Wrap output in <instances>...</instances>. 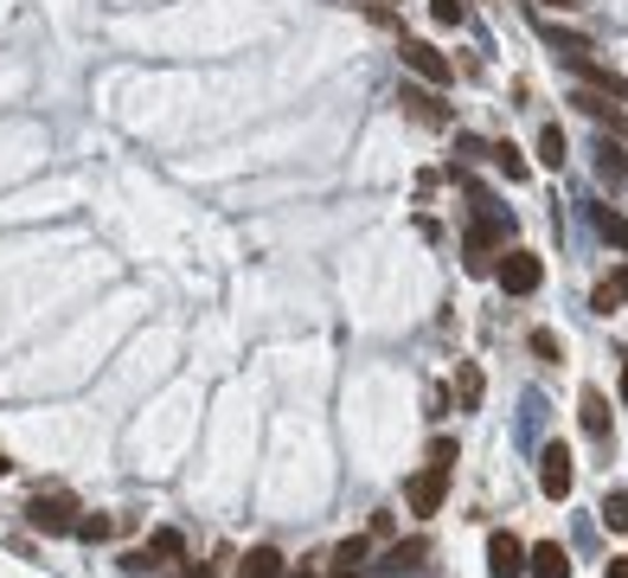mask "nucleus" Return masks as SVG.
<instances>
[{
	"label": "nucleus",
	"instance_id": "2",
	"mask_svg": "<svg viewBox=\"0 0 628 578\" xmlns=\"http://www.w3.org/2000/svg\"><path fill=\"white\" fill-rule=\"evenodd\" d=\"M77 514H84V508H77L71 495H33L26 501V527H33V534H77Z\"/></svg>",
	"mask_w": 628,
	"mask_h": 578
},
{
	"label": "nucleus",
	"instance_id": "18",
	"mask_svg": "<svg viewBox=\"0 0 628 578\" xmlns=\"http://www.w3.org/2000/svg\"><path fill=\"white\" fill-rule=\"evenodd\" d=\"M539 161H546V167H564V161H571V142H564V129H558V122L539 129Z\"/></svg>",
	"mask_w": 628,
	"mask_h": 578
},
{
	"label": "nucleus",
	"instance_id": "10",
	"mask_svg": "<svg viewBox=\"0 0 628 578\" xmlns=\"http://www.w3.org/2000/svg\"><path fill=\"white\" fill-rule=\"evenodd\" d=\"M571 103H577V110H584V116H596V122H603V129H609V135H628V116L616 110V103H609V97H603V90H591V84H584V90H577V97H571Z\"/></svg>",
	"mask_w": 628,
	"mask_h": 578
},
{
	"label": "nucleus",
	"instance_id": "8",
	"mask_svg": "<svg viewBox=\"0 0 628 578\" xmlns=\"http://www.w3.org/2000/svg\"><path fill=\"white\" fill-rule=\"evenodd\" d=\"M423 559H430V539H423V534L398 539V546L385 553V578H410V572H423Z\"/></svg>",
	"mask_w": 628,
	"mask_h": 578
},
{
	"label": "nucleus",
	"instance_id": "29",
	"mask_svg": "<svg viewBox=\"0 0 628 578\" xmlns=\"http://www.w3.org/2000/svg\"><path fill=\"white\" fill-rule=\"evenodd\" d=\"M360 7H366V13H392V7H398V0H360Z\"/></svg>",
	"mask_w": 628,
	"mask_h": 578
},
{
	"label": "nucleus",
	"instance_id": "16",
	"mask_svg": "<svg viewBox=\"0 0 628 578\" xmlns=\"http://www.w3.org/2000/svg\"><path fill=\"white\" fill-rule=\"evenodd\" d=\"M596 174L609 181V187H628V154L616 142H596Z\"/></svg>",
	"mask_w": 628,
	"mask_h": 578
},
{
	"label": "nucleus",
	"instance_id": "31",
	"mask_svg": "<svg viewBox=\"0 0 628 578\" xmlns=\"http://www.w3.org/2000/svg\"><path fill=\"white\" fill-rule=\"evenodd\" d=\"M603 578H628V559H609V572Z\"/></svg>",
	"mask_w": 628,
	"mask_h": 578
},
{
	"label": "nucleus",
	"instance_id": "12",
	"mask_svg": "<svg viewBox=\"0 0 628 578\" xmlns=\"http://www.w3.org/2000/svg\"><path fill=\"white\" fill-rule=\"evenodd\" d=\"M366 559H372V534H353V539H340V546H333V553H328L333 578H353V572H360V566H366Z\"/></svg>",
	"mask_w": 628,
	"mask_h": 578
},
{
	"label": "nucleus",
	"instance_id": "19",
	"mask_svg": "<svg viewBox=\"0 0 628 578\" xmlns=\"http://www.w3.org/2000/svg\"><path fill=\"white\" fill-rule=\"evenodd\" d=\"M110 534H115L110 514H77V539H84V546H103Z\"/></svg>",
	"mask_w": 628,
	"mask_h": 578
},
{
	"label": "nucleus",
	"instance_id": "25",
	"mask_svg": "<svg viewBox=\"0 0 628 578\" xmlns=\"http://www.w3.org/2000/svg\"><path fill=\"white\" fill-rule=\"evenodd\" d=\"M430 469H455V437H437V444H430Z\"/></svg>",
	"mask_w": 628,
	"mask_h": 578
},
{
	"label": "nucleus",
	"instance_id": "23",
	"mask_svg": "<svg viewBox=\"0 0 628 578\" xmlns=\"http://www.w3.org/2000/svg\"><path fill=\"white\" fill-rule=\"evenodd\" d=\"M603 527H609V534H628V495H623V489L603 501Z\"/></svg>",
	"mask_w": 628,
	"mask_h": 578
},
{
	"label": "nucleus",
	"instance_id": "17",
	"mask_svg": "<svg viewBox=\"0 0 628 578\" xmlns=\"http://www.w3.org/2000/svg\"><path fill=\"white\" fill-rule=\"evenodd\" d=\"M577 412H584V430L603 444V437H609V399H603V392H584V399H577Z\"/></svg>",
	"mask_w": 628,
	"mask_h": 578
},
{
	"label": "nucleus",
	"instance_id": "24",
	"mask_svg": "<svg viewBox=\"0 0 628 578\" xmlns=\"http://www.w3.org/2000/svg\"><path fill=\"white\" fill-rule=\"evenodd\" d=\"M455 392H462V405H469V412L481 405V373H475V367H462V373H455Z\"/></svg>",
	"mask_w": 628,
	"mask_h": 578
},
{
	"label": "nucleus",
	"instance_id": "26",
	"mask_svg": "<svg viewBox=\"0 0 628 578\" xmlns=\"http://www.w3.org/2000/svg\"><path fill=\"white\" fill-rule=\"evenodd\" d=\"M430 20L437 26H462V0H430Z\"/></svg>",
	"mask_w": 628,
	"mask_h": 578
},
{
	"label": "nucleus",
	"instance_id": "20",
	"mask_svg": "<svg viewBox=\"0 0 628 578\" xmlns=\"http://www.w3.org/2000/svg\"><path fill=\"white\" fill-rule=\"evenodd\" d=\"M487 154H494V167H500L507 181H526V154H519L514 142H494V149H487Z\"/></svg>",
	"mask_w": 628,
	"mask_h": 578
},
{
	"label": "nucleus",
	"instance_id": "3",
	"mask_svg": "<svg viewBox=\"0 0 628 578\" xmlns=\"http://www.w3.org/2000/svg\"><path fill=\"white\" fill-rule=\"evenodd\" d=\"M398 52H405V72L417 77V84H430V90H443L449 77H455V65H449L437 45H423V39H405Z\"/></svg>",
	"mask_w": 628,
	"mask_h": 578
},
{
	"label": "nucleus",
	"instance_id": "28",
	"mask_svg": "<svg viewBox=\"0 0 628 578\" xmlns=\"http://www.w3.org/2000/svg\"><path fill=\"white\" fill-rule=\"evenodd\" d=\"M289 578H321V553H315V559H301V566H296Z\"/></svg>",
	"mask_w": 628,
	"mask_h": 578
},
{
	"label": "nucleus",
	"instance_id": "34",
	"mask_svg": "<svg viewBox=\"0 0 628 578\" xmlns=\"http://www.w3.org/2000/svg\"><path fill=\"white\" fill-rule=\"evenodd\" d=\"M7 469H13V462H7V457H0V476H7Z\"/></svg>",
	"mask_w": 628,
	"mask_h": 578
},
{
	"label": "nucleus",
	"instance_id": "7",
	"mask_svg": "<svg viewBox=\"0 0 628 578\" xmlns=\"http://www.w3.org/2000/svg\"><path fill=\"white\" fill-rule=\"evenodd\" d=\"M449 495V476L443 469H423V476H410L405 482V501H410V514H437Z\"/></svg>",
	"mask_w": 628,
	"mask_h": 578
},
{
	"label": "nucleus",
	"instance_id": "4",
	"mask_svg": "<svg viewBox=\"0 0 628 578\" xmlns=\"http://www.w3.org/2000/svg\"><path fill=\"white\" fill-rule=\"evenodd\" d=\"M571 482H577L571 444H546V457H539V489H546V501H564L571 495Z\"/></svg>",
	"mask_w": 628,
	"mask_h": 578
},
{
	"label": "nucleus",
	"instance_id": "27",
	"mask_svg": "<svg viewBox=\"0 0 628 578\" xmlns=\"http://www.w3.org/2000/svg\"><path fill=\"white\" fill-rule=\"evenodd\" d=\"M532 353H539V360H558V335L552 328H532Z\"/></svg>",
	"mask_w": 628,
	"mask_h": 578
},
{
	"label": "nucleus",
	"instance_id": "13",
	"mask_svg": "<svg viewBox=\"0 0 628 578\" xmlns=\"http://www.w3.org/2000/svg\"><path fill=\"white\" fill-rule=\"evenodd\" d=\"M591 308H596V315H616V308H628V264L609 270V276L596 283V290H591Z\"/></svg>",
	"mask_w": 628,
	"mask_h": 578
},
{
	"label": "nucleus",
	"instance_id": "6",
	"mask_svg": "<svg viewBox=\"0 0 628 578\" xmlns=\"http://www.w3.org/2000/svg\"><path fill=\"white\" fill-rule=\"evenodd\" d=\"M405 116L410 122H423V129H449V103L437 97V90H423V84H405Z\"/></svg>",
	"mask_w": 628,
	"mask_h": 578
},
{
	"label": "nucleus",
	"instance_id": "32",
	"mask_svg": "<svg viewBox=\"0 0 628 578\" xmlns=\"http://www.w3.org/2000/svg\"><path fill=\"white\" fill-rule=\"evenodd\" d=\"M623 405H628V353H623Z\"/></svg>",
	"mask_w": 628,
	"mask_h": 578
},
{
	"label": "nucleus",
	"instance_id": "21",
	"mask_svg": "<svg viewBox=\"0 0 628 578\" xmlns=\"http://www.w3.org/2000/svg\"><path fill=\"white\" fill-rule=\"evenodd\" d=\"M148 553H154V559H186V539L174 534V527H154V534H148Z\"/></svg>",
	"mask_w": 628,
	"mask_h": 578
},
{
	"label": "nucleus",
	"instance_id": "9",
	"mask_svg": "<svg viewBox=\"0 0 628 578\" xmlns=\"http://www.w3.org/2000/svg\"><path fill=\"white\" fill-rule=\"evenodd\" d=\"M526 572L532 578H571V553H564L558 539H539V546L526 553Z\"/></svg>",
	"mask_w": 628,
	"mask_h": 578
},
{
	"label": "nucleus",
	"instance_id": "1",
	"mask_svg": "<svg viewBox=\"0 0 628 578\" xmlns=\"http://www.w3.org/2000/svg\"><path fill=\"white\" fill-rule=\"evenodd\" d=\"M494 276H500V290H507V296H532V290L546 283V264H539L532 251L507 244V251H500V264H494Z\"/></svg>",
	"mask_w": 628,
	"mask_h": 578
},
{
	"label": "nucleus",
	"instance_id": "33",
	"mask_svg": "<svg viewBox=\"0 0 628 578\" xmlns=\"http://www.w3.org/2000/svg\"><path fill=\"white\" fill-rule=\"evenodd\" d=\"M546 7H577V0H546Z\"/></svg>",
	"mask_w": 628,
	"mask_h": 578
},
{
	"label": "nucleus",
	"instance_id": "30",
	"mask_svg": "<svg viewBox=\"0 0 628 578\" xmlns=\"http://www.w3.org/2000/svg\"><path fill=\"white\" fill-rule=\"evenodd\" d=\"M180 578H219V572H212V566H186Z\"/></svg>",
	"mask_w": 628,
	"mask_h": 578
},
{
	"label": "nucleus",
	"instance_id": "14",
	"mask_svg": "<svg viewBox=\"0 0 628 578\" xmlns=\"http://www.w3.org/2000/svg\"><path fill=\"white\" fill-rule=\"evenodd\" d=\"M546 45H552L564 65H584V58H596V45L584 33H571V26H546Z\"/></svg>",
	"mask_w": 628,
	"mask_h": 578
},
{
	"label": "nucleus",
	"instance_id": "11",
	"mask_svg": "<svg viewBox=\"0 0 628 578\" xmlns=\"http://www.w3.org/2000/svg\"><path fill=\"white\" fill-rule=\"evenodd\" d=\"M577 77H584L591 90H603V97H616V103H628V77L616 72V65H603V58H584V65H577Z\"/></svg>",
	"mask_w": 628,
	"mask_h": 578
},
{
	"label": "nucleus",
	"instance_id": "22",
	"mask_svg": "<svg viewBox=\"0 0 628 578\" xmlns=\"http://www.w3.org/2000/svg\"><path fill=\"white\" fill-rule=\"evenodd\" d=\"M596 231H603V238H609L616 251H628V219H616L609 206H596Z\"/></svg>",
	"mask_w": 628,
	"mask_h": 578
},
{
	"label": "nucleus",
	"instance_id": "5",
	"mask_svg": "<svg viewBox=\"0 0 628 578\" xmlns=\"http://www.w3.org/2000/svg\"><path fill=\"white\" fill-rule=\"evenodd\" d=\"M487 572L494 578H526V546H519V534H507V527L487 534Z\"/></svg>",
	"mask_w": 628,
	"mask_h": 578
},
{
	"label": "nucleus",
	"instance_id": "15",
	"mask_svg": "<svg viewBox=\"0 0 628 578\" xmlns=\"http://www.w3.org/2000/svg\"><path fill=\"white\" fill-rule=\"evenodd\" d=\"M289 566H283V553L276 546H251L244 553V566H238V578H283Z\"/></svg>",
	"mask_w": 628,
	"mask_h": 578
}]
</instances>
